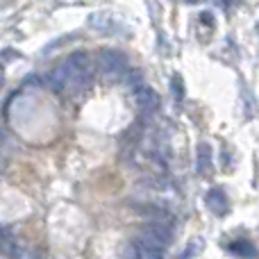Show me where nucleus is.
I'll return each instance as SVG.
<instances>
[{
    "mask_svg": "<svg viewBox=\"0 0 259 259\" xmlns=\"http://www.w3.org/2000/svg\"><path fill=\"white\" fill-rule=\"evenodd\" d=\"M9 241H12V234H9L5 228H0V248H5Z\"/></svg>",
    "mask_w": 259,
    "mask_h": 259,
    "instance_id": "obj_12",
    "label": "nucleus"
},
{
    "mask_svg": "<svg viewBox=\"0 0 259 259\" xmlns=\"http://www.w3.org/2000/svg\"><path fill=\"white\" fill-rule=\"evenodd\" d=\"M94 75V62L84 50L71 53L62 66H57L50 75H46V84L55 91H75L84 87Z\"/></svg>",
    "mask_w": 259,
    "mask_h": 259,
    "instance_id": "obj_1",
    "label": "nucleus"
},
{
    "mask_svg": "<svg viewBox=\"0 0 259 259\" xmlns=\"http://www.w3.org/2000/svg\"><path fill=\"white\" fill-rule=\"evenodd\" d=\"M98 68L107 80H121V77H125V73H127L125 53H121V50H112V48L103 50V53L98 55Z\"/></svg>",
    "mask_w": 259,
    "mask_h": 259,
    "instance_id": "obj_2",
    "label": "nucleus"
},
{
    "mask_svg": "<svg viewBox=\"0 0 259 259\" xmlns=\"http://www.w3.org/2000/svg\"><path fill=\"white\" fill-rule=\"evenodd\" d=\"M3 82H5V75H3V68H0V89H3Z\"/></svg>",
    "mask_w": 259,
    "mask_h": 259,
    "instance_id": "obj_16",
    "label": "nucleus"
},
{
    "mask_svg": "<svg viewBox=\"0 0 259 259\" xmlns=\"http://www.w3.org/2000/svg\"><path fill=\"white\" fill-rule=\"evenodd\" d=\"M89 25H91V30L103 36H118L125 30L123 21L112 12H94L89 16Z\"/></svg>",
    "mask_w": 259,
    "mask_h": 259,
    "instance_id": "obj_4",
    "label": "nucleus"
},
{
    "mask_svg": "<svg viewBox=\"0 0 259 259\" xmlns=\"http://www.w3.org/2000/svg\"><path fill=\"white\" fill-rule=\"evenodd\" d=\"M132 248H134V255L137 257H146V259H157V257H164V250L157 246H150L148 241H143L141 237H137L132 241Z\"/></svg>",
    "mask_w": 259,
    "mask_h": 259,
    "instance_id": "obj_8",
    "label": "nucleus"
},
{
    "mask_svg": "<svg viewBox=\"0 0 259 259\" xmlns=\"http://www.w3.org/2000/svg\"><path fill=\"white\" fill-rule=\"evenodd\" d=\"M134 105L141 114H155L159 109V96H157L155 89L146 84H139L134 89Z\"/></svg>",
    "mask_w": 259,
    "mask_h": 259,
    "instance_id": "obj_5",
    "label": "nucleus"
},
{
    "mask_svg": "<svg viewBox=\"0 0 259 259\" xmlns=\"http://www.w3.org/2000/svg\"><path fill=\"white\" fill-rule=\"evenodd\" d=\"M214 168V157H211V146L209 143H200L196 152V170L198 175H209Z\"/></svg>",
    "mask_w": 259,
    "mask_h": 259,
    "instance_id": "obj_7",
    "label": "nucleus"
},
{
    "mask_svg": "<svg viewBox=\"0 0 259 259\" xmlns=\"http://www.w3.org/2000/svg\"><path fill=\"white\" fill-rule=\"evenodd\" d=\"M196 241H191V246L187 248V250L182 252V257H196V255H200V250H202V241H198V246H193Z\"/></svg>",
    "mask_w": 259,
    "mask_h": 259,
    "instance_id": "obj_11",
    "label": "nucleus"
},
{
    "mask_svg": "<svg viewBox=\"0 0 259 259\" xmlns=\"http://www.w3.org/2000/svg\"><path fill=\"white\" fill-rule=\"evenodd\" d=\"M170 91H173L175 100L182 103L184 100V82H182V75H180V73H175V75L170 77Z\"/></svg>",
    "mask_w": 259,
    "mask_h": 259,
    "instance_id": "obj_10",
    "label": "nucleus"
},
{
    "mask_svg": "<svg viewBox=\"0 0 259 259\" xmlns=\"http://www.w3.org/2000/svg\"><path fill=\"white\" fill-rule=\"evenodd\" d=\"M230 252H234V255L239 257H257V248L252 246L250 241H246V239H239V241L230 243Z\"/></svg>",
    "mask_w": 259,
    "mask_h": 259,
    "instance_id": "obj_9",
    "label": "nucleus"
},
{
    "mask_svg": "<svg viewBox=\"0 0 259 259\" xmlns=\"http://www.w3.org/2000/svg\"><path fill=\"white\" fill-rule=\"evenodd\" d=\"M139 237H141L143 241H148L150 246H157V248H161V250H166V248L170 246V241H173V228H170L168 219H155L139 232Z\"/></svg>",
    "mask_w": 259,
    "mask_h": 259,
    "instance_id": "obj_3",
    "label": "nucleus"
},
{
    "mask_svg": "<svg viewBox=\"0 0 259 259\" xmlns=\"http://www.w3.org/2000/svg\"><path fill=\"white\" fill-rule=\"evenodd\" d=\"M214 5H216V7H221V9H228L230 7V0H214Z\"/></svg>",
    "mask_w": 259,
    "mask_h": 259,
    "instance_id": "obj_14",
    "label": "nucleus"
},
{
    "mask_svg": "<svg viewBox=\"0 0 259 259\" xmlns=\"http://www.w3.org/2000/svg\"><path fill=\"white\" fill-rule=\"evenodd\" d=\"M187 3H198V0H187Z\"/></svg>",
    "mask_w": 259,
    "mask_h": 259,
    "instance_id": "obj_17",
    "label": "nucleus"
},
{
    "mask_svg": "<svg viewBox=\"0 0 259 259\" xmlns=\"http://www.w3.org/2000/svg\"><path fill=\"white\" fill-rule=\"evenodd\" d=\"M3 143H5V132H3V127H0V148H3Z\"/></svg>",
    "mask_w": 259,
    "mask_h": 259,
    "instance_id": "obj_15",
    "label": "nucleus"
},
{
    "mask_svg": "<svg viewBox=\"0 0 259 259\" xmlns=\"http://www.w3.org/2000/svg\"><path fill=\"white\" fill-rule=\"evenodd\" d=\"M207 207H209V211L214 216H225L230 211V200H228V196H225V191L223 189H211L209 193H207Z\"/></svg>",
    "mask_w": 259,
    "mask_h": 259,
    "instance_id": "obj_6",
    "label": "nucleus"
},
{
    "mask_svg": "<svg viewBox=\"0 0 259 259\" xmlns=\"http://www.w3.org/2000/svg\"><path fill=\"white\" fill-rule=\"evenodd\" d=\"M200 21H202V23H207L209 27H214V16H211L209 12H202V14H200Z\"/></svg>",
    "mask_w": 259,
    "mask_h": 259,
    "instance_id": "obj_13",
    "label": "nucleus"
}]
</instances>
